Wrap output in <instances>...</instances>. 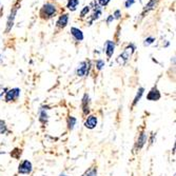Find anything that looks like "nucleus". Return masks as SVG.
Segmentation results:
<instances>
[{
    "label": "nucleus",
    "instance_id": "a211bd4d",
    "mask_svg": "<svg viewBox=\"0 0 176 176\" xmlns=\"http://www.w3.org/2000/svg\"><path fill=\"white\" fill-rule=\"evenodd\" d=\"M90 12H91V5H85L81 10V12H80V18H85Z\"/></svg>",
    "mask_w": 176,
    "mask_h": 176
},
{
    "label": "nucleus",
    "instance_id": "0eeeda50",
    "mask_svg": "<svg viewBox=\"0 0 176 176\" xmlns=\"http://www.w3.org/2000/svg\"><path fill=\"white\" fill-rule=\"evenodd\" d=\"M103 51L108 57V59H111V57L113 56L115 52V42L112 40H106L105 43V47H103Z\"/></svg>",
    "mask_w": 176,
    "mask_h": 176
},
{
    "label": "nucleus",
    "instance_id": "1a4fd4ad",
    "mask_svg": "<svg viewBox=\"0 0 176 176\" xmlns=\"http://www.w3.org/2000/svg\"><path fill=\"white\" fill-rule=\"evenodd\" d=\"M69 23V15L68 14H62V15L59 16V18L57 19L56 21V28H59V30H62L68 25Z\"/></svg>",
    "mask_w": 176,
    "mask_h": 176
},
{
    "label": "nucleus",
    "instance_id": "9b49d317",
    "mask_svg": "<svg viewBox=\"0 0 176 176\" xmlns=\"http://www.w3.org/2000/svg\"><path fill=\"white\" fill-rule=\"evenodd\" d=\"M71 35L72 37L76 40V41H82L83 39H85V36H83V32L81 30H79L78 28H75V27H72L71 28Z\"/></svg>",
    "mask_w": 176,
    "mask_h": 176
},
{
    "label": "nucleus",
    "instance_id": "39448f33",
    "mask_svg": "<svg viewBox=\"0 0 176 176\" xmlns=\"http://www.w3.org/2000/svg\"><path fill=\"white\" fill-rule=\"evenodd\" d=\"M89 70H90V62L81 61L76 69V75L78 77H83L89 74Z\"/></svg>",
    "mask_w": 176,
    "mask_h": 176
},
{
    "label": "nucleus",
    "instance_id": "c85d7f7f",
    "mask_svg": "<svg viewBox=\"0 0 176 176\" xmlns=\"http://www.w3.org/2000/svg\"><path fill=\"white\" fill-rule=\"evenodd\" d=\"M1 60H2V58H1V55H0V61H1Z\"/></svg>",
    "mask_w": 176,
    "mask_h": 176
},
{
    "label": "nucleus",
    "instance_id": "dca6fc26",
    "mask_svg": "<svg viewBox=\"0 0 176 176\" xmlns=\"http://www.w3.org/2000/svg\"><path fill=\"white\" fill-rule=\"evenodd\" d=\"M79 5V0H68L67 8L71 12H75L77 10V7Z\"/></svg>",
    "mask_w": 176,
    "mask_h": 176
},
{
    "label": "nucleus",
    "instance_id": "393cba45",
    "mask_svg": "<svg viewBox=\"0 0 176 176\" xmlns=\"http://www.w3.org/2000/svg\"><path fill=\"white\" fill-rule=\"evenodd\" d=\"M110 2H111V0H97V3L99 4V7H101V8L106 7Z\"/></svg>",
    "mask_w": 176,
    "mask_h": 176
},
{
    "label": "nucleus",
    "instance_id": "4be33fe9",
    "mask_svg": "<svg viewBox=\"0 0 176 176\" xmlns=\"http://www.w3.org/2000/svg\"><path fill=\"white\" fill-rule=\"evenodd\" d=\"M95 65H96V69H97V70L100 71L106 65V62L103 61V60H101V59H98V60H96V63H95Z\"/></svg>",
    "mask_w": 176,
    "mask_h": 176
},
{
    "label": "nucleus",
    "instance_id": "f257e3e1",
    "mask_svg": "<svg viewBox=\"0 0 176 176\" xmlns=\"http://www.w3.org/2000/svg\"><path fill=\"white\" fill-rule=\"evenodd\" d=\"M57 13V7L54 3H51V2H48V3H44L42 5L41 10L39 12V16L40 18L44 19V20H49L56 15Z\"/></svg>",
    "mask_w": 176,
    "mask_h": 176
},
{
    "label": "nucleus",
    "instance_id": "b1692460",
    "mask_svg": "<svg viewBox=\"0 0 176 176\" xmlns=\"http://www.w3.org/2000/svg\"><path fill=\"white\" fill-rule=\"evenodd\" d=\"M7 132V126L3 120H0V134H4Z\"/></svg>",
    "mask_w": 176,
    "mask_h": 176
},
{
    "label": "nucleus",
    "instance_id": "f3484780",
    "mask_svg": "<svg viewBox=\"0 0 176 176\" xmlns=\"http://www.w3.org/2000/svg\"><path fill=\"white\" fill-rule=\"evenodd\" d=\"M143 92H145V89H143V88H139V89H138L137 94H136V96H135V98H134V101H133V105H132V106H134L137 102H139L141 96L143 95Z\"/></svg>",
    "mask_w": 176,
    "mask_h": 176
},
{
    "label": "nucleus",
    "instance_id": "20e7f679",
    "mask_svg": "<svg viewBox=\"0 0 176 176\" xmlns=\"http://www.w3.org/2000/svg\"><path fill=\"white\" fill-rule=\"evenodd\" d=\"M92 5H93V13H92V15H91V19H90V22H89V25H91L94 21H96V20L99 19L102 14V8H101V7H99V4H98L96 1L92 2Z\"/></svg>",
    "mask_w": 176,
    "mask_h": 176
},
{
    "label": "nucleus",
    "instance_id": "a878e982",
    "mask_svg": "<svg viewBox=\"0 0 176 176\" xmlns=\"http://www.w3.org/2000/svg\"><path fill=\"white\" fill-rule=\"evenodd\" d=\"M135 3V0H126L125 1V8H132V5Z\"/></svg>",
    "mask_w": 176,
    "mask_h": 176
},
{
    "label": "nucleus",
    "instance_id": "7ed1b4c3",
    "mask_svg": "<svg viewBox=\"0 0 176 176\" xmlns=\"http://www.w3.org/2000/svg\"><path fill=\"white\" fill-rule=\"evenodd\" d=\"M18 8H19V4L16 3L12 8V10H11L10 15H8V20H7V27H5V33L7 34L10 33V32L12 31L13 27H14V23H15V18H16L17 12H18Z\"/></svg>",
    "mask_w": 176,
    "mask_h": 176
},
{
    "label": "nucleus",
    "instance_id": "5701e85b",
    "mask_svg": "<svg viewBox=\"0 0 176 176\" xmlns=\"http://www.w3.org/2000/svg\"><path fill=\"white\" fill-rule=\"evenodd\" d=\"M47 120H48V115L43 110H41V112H40V122L44 123V122H47Z\"/></svg>",
    "mask_w": 176,
    "mask_h": 176
},
{
    "label": "nucleus",
    "instance_id": "f8f14e48",
    "mask_svg": "<svg viewBox=\"0 0 176 176\" xmlns=\"http://www.w3.org/2000/svg\"><path fill=\"white\" fill-rule=\"evenodd\" d=\"M161 95L159 93V91L157 90V88H153L151 91L149 92L148 96H147V99L150 100V101H156V100L160 99Z\"/></svg>",
    "mask_w": 176,
    "mask_h": 176
},
{
    "label": "nucleus",
    "instance_id": "6e6552de",
    "mask_svg": "<svg viewBox=\"0 0 176 176\" xmlns=\"http://www.w3.org/2000/svg\"><path fill=\"white\" fill-rule=\"evenodd\" d=\"M33 170V166H32L31 161L28 160H23L21 163L19 164V169L18 172L20 174H30Z\"/></svg>",
    "mask_w": 176,
    "mask_h": 176
},
{
    "label": "nucleus",
    "instance_id": "2eb2a0df",
    "mask_svg": "<svg viewBox=\"0 0 176 176\" xmlns=\"http://www.w3.org/2000/svg\"><path fill=\"white\" fill-rule=\"evenodd\" d=\"M146 142H147V134L145 133V132H142V133H140V135L138 136V139H137V149L140 150L143 146H145Z\"/></svg>",
    "mask_w": 176,
    "mask_h": 176
},
{
    "label": "nucleus",
    "instance_id": "aec40b11",
    "mask_svg": "<svg viewBox=\"0 0 176 176\" xmlns=\"http://www.w3.org/2000/svg\"><path fill=\"white\" fill-rule=\"evenodd\" d=\"M75 125H76V118L71 116L70 118H69V120H68L69 129H70V130H73V129H74V127H75Z\"/></svg>",
    "mask_w": 176,
    "mask_h": 176
},
{
    "label": "nucleus",
    "instance_id": "f03ea898",
    "mask_svg": "<svg viewBox=\"0 0 176 176\" xmlns=\"http://www.w3.org/2000/svg\"><path fill=\"white\" fill-rule=\"evenodd\" d=\"M135 49L136 48H135V45L133 44V43H130V44L127 45V47L123 49L122 53L117 57L116 61H117L118 65H125V63L130 59V57L133 55V53L135 52Z\"/></svg>",
    "mask_w": 176,
    "mask_h": 176
},
{
    "label": "nucleus",
    "instance_id": "ddd939ff",
    "mask_svg": "<svg viewBox=\"0 0 176 176\" xmlns=\"http://www.w3.org/2000/svg\"><path fill=\"white\" fill-rule=\"evenodd\" d=\"M85 128H88L90 130L96 128V126H97V117L95 116V115H90V116L86 118V120L85 122Z\"/></svg>",
    "mask_w": 176,
    "mask_h": 176
},
{
    "label": "nucleus",
    "instance_id": "c756f323",
    "mask_svg": "<svg viewBox=\"0 0 176 176\" xmlns=\"http://www.w3.org/2000/svg\"><path fill=\"white\" fill-rule=\"evenodd\" d=\"M60 176H68V175H65V174H61V175H60Z\"/></svg>",
    "mask_w": 176,
    "mask_h": 176
},
{
    "label": "nucleus",
    "instance_id": "4468645a",
    "mask_svg": "<svg viewBox=\"0 0 176 176\" xmlns=\"http://www.w3.org/2000/svg\"><path fill=\"white\" fill-rule=\"evenodd\" d=\"M82 110H83V114L88 115L90 112V97L88 94L83 95L82 98Z\"/></svg>",
    "mask_w": 176,
    "mask_h": 176
},
{
    "label": "nucleus",
    "instance_id": "6ab92c4d",
    "mask_svg": "<svg viewBox=\"0 0 176 176\" xmlns=\"http://www.w3.org/2000/svg\"><path fill=\"white\" fill-rule=\"evenodd\" d=\"M154 41H155L154 37L149 36V37H147L145 39V41H143V45H145V47H149V45H151L152 43H154Z\"/></svg>",
    "mask_w": 176,
    "mask_h": 176
},
{
    "label": "nucleus",
    "instance_id": "bb28decb",
    "mask_svg": "<svg viewBox=\"0 0 176 176\" xmlns=\"http://www.w3.org/2000/svg\"><path fill=\"white\" fill-rule=\"evenodd\" d=\"M113 17H114V19H120V18H122V11L116 10L113 13Z\"/></svg>",
    "mask_w": 176,
    "mask_h": 176
},
{
    "label": "nucleus",
    "instance_id": "423d86ee",
    "mask_svg": "<svg viewBox=\"0 0 176 176\" xmlns=\"http://www.w3.org/2000/svg\"><path fill=\"white\" fill-rule=\"evenodd\" d=\"M20 96V89L19 88H14L8 90L5 93V101L11 102V101H15Z\"/></svg>",
    "mask_w": 176,
    "mask_h": 176
},
{
    "label": "nucleus",
    "instance_id": "cd10ccee",
    "mask_svg": "<svg viewBox=\"0 0 176 176\" xmlns=\"http://www.w3.org/2000/svg\"><path fill=\"white\" fill-rule=\"evenodd\" d=\"M113 20H114V17H113V15H109L108 16V18H106V24H111V22H113Z\"/></svg>",
    "mask_w": 176,
    "mask_h": 176
},
{
    "label": "nucleus",
    "instance_id": "9d476101",
    "mask_svg": "<svg viewBox=\"0 0 176 176\" xmlns=\"http://www.w3.org/2000/svg\"><path fill=\"white\" fill-rule=\"evenodd\" d=\"M157 5H158V0H149V2L146 4V7L143 8L141 16L143 17L146 14H148L149 12H151V11L155 10V8H157Z\"/></svg>",
    "mask_w": 176,
    "mask_h": 176
},
{
    "label": "nucleus",
    "instance_id": "412c9836",
    "mask_svg": "<svg viewBox=\"0 0 176 176\" xmlns=\"http://www.w3.org/2000/svg\"><path fill=\"white\" fill-rule=\"evenodd\" d=\"M96 175H97V169L91 168L90 170H88L82 176H96Z\"/></svg>",
    "mask_w": 176,
    "mask_h": 176
},
{
    "label": "nucleus",
    "instance_id": "7c9ffc66",
    "mask_svg": "<svg viewBox=\"0 0 176 176\" xmlns=\"http://www.w3.org/2000/svg\"><path fill=\"white\" fill-rule=\"evenodd\" d=\"M0 96H1V94H0Z\"/></svg>",
    "mask_w": 176,
    "mask_h": 176
}]
</instances>
